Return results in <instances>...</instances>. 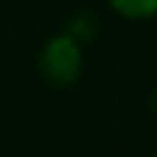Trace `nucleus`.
I'll return each mask as SVG.
<instances>
[{
	"instance_id": "obj_1",
	"label": "nucleus",
	"mask_w": 157,
	"mask_h": 157,
	"mask_svg": "<svg viewBox=\"0 0 157 157\" xmlns=\"http://www.w3.org/2000/svg\"><path fill=\"white\" fill-rule=\"evenodd\" d=\"M81 66H83L81 49L69 34H59V37L49 39L47 47L42 49L39 69L49 83H56V86L74 83L81 74Z\"/></svg>"
},
{
	"instance_id": "obj_2",
	"label": "nucleus",
	"mask_w": 157,
	"mask_h": 157,
	"mask_svg": "<svg viewBox=\"0 0 157 157\" xmlns=\"http://www.w3.org/2000/svg\"><path fill=\"white\" fill-rule=\"evenodd\" d=\"M110 2L120 15L130 20H142L157 12V0H110Z\"/></svg>"
}]
</instances>
